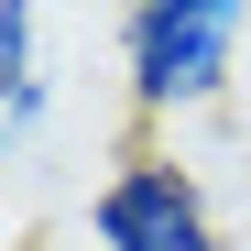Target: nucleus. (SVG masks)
Here are the masks:
<instances>
[{
    "label": "nucleus",
    "mask_w": 251,
    "mask_h": 251,
    "mask_svg": "<svg viewBox=\"0 0 251 251\" xmlns=\"http://www.w3.org/2000/svg\"><path fill=\"white\" fill-rule=\"evenodd\" d=\"M251 44V11L240 0H142L120 11V99H131L142 131H175V120L219 109L229 76Z\"/></svg>",
    "instance_id": "1"
},
{
    "label": "nucleus",
    "mask_w": 251,
    "mask_h": 251,
    "mask_svg": "<svg viewBox=\"0 0 251 251\" xmlns=\"http://www.w3.org/2000/svg\"><path fill=\"white\" fill-rule=\"evenodd\" d=\"M88 240L99 251H229L219 240V207H207V186H197V164H175L164 142H131L99 175Z\"/></svg>",
    "instance_id": "2"
},
{
    "label": "nucleus",
    "mask_w": 251,
    "mask_h": 251,
    "mask_svg": "<svg viewBox=\"0 0 251 251\" xmlns=\"http://www.w3.org/2000/svg\"><path fill=\"white\" fill-rule=\"evenodd\" d=\"M55 120V76H44V11L0 0V164Z\"/></svg>",
    "instance_id": "3"
}]
</instances>
